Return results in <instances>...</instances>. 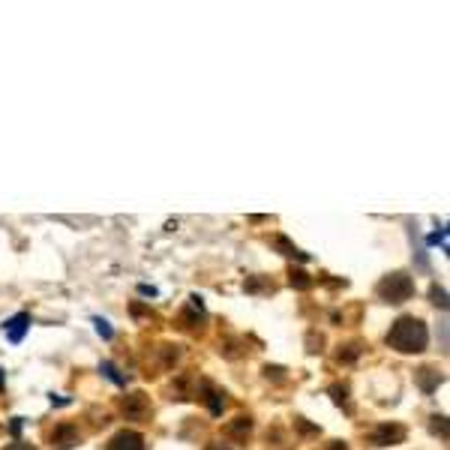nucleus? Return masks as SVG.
<instances>
[{"instance_id":"obj_5","label":"nucleus","mask_w":450,"mask_h":450,"mask_svg":"<svg viewBox=\"0 0 450 450\" xmlns=\"http://www.w3.org/2000/svg\"><path fill=\"white\" fill-rule=\"evenodd\" d=\"M108 450H144V435L135 433V429H120L108 442Z\"/></svg>"},{"instance_id":"obj_14","label":"nucleus","mask_w":450,"mask_h":450,"mask_svg":"<svg viewBox=\"0 0 450 450\" xmlns=\"http://www.w3.org/2000/svg\"><path fill=\"white\" fill-rule=\"evenodd\" d=\"M103 373L112 378L114 384H123V375H117V369H114V363H103Z\"/></svg>"},{"instance_id":"obj_3","label":"nucleus","mask_w":450,"mask_h":450,"mask_svg":"<svg viewBox=\"0 0 450 450\" xmlns=\"http://www.w3.org/2000/svg\"><path fill=\"white\" fill-rule=\"evenodd\" d=\"M403 442H405V426H399V423H382L369 433V444L373 447H390V444H403Z\"/></svg>"},{"instance_id":"obj_2","label":"nucleus","mask_w":450,"mask_h":450,"mask_svg":"<svg viewBox=\"0 0 450 450\" xmlns=\"http://www.w3.org/2000/svg\"><path fill=\"white\" fill-rule=\"evenodd\" d=\"M375 294L384 300V303H405L408 297L414 294V279L396 270V273H387L382 283L375 285Z\"/></svg>"},{"instance_id":"obj_4","label":"nucleus","mask_w":450,"mask_h":450,"mask_svg":"<svg viewBox=\"0 0 450 450\" xmlns=\"http://www.w3.org/2000/svg\"><path fill=\"white\" fill-rule=\"evenodd\" d=\"M120 412L126 414V420H147L150 417V399L144 393H129L120 403Z\"/></svg>"},{"instance_id":"obj_13","label":"nucleus","mask_w":450,"mask_h":450,"mask_svg":"<svg viewBox=\"0 0 450 450\" xmlns=\"http://www.w3.org/2000/svg\"><path fill=\"white\" fill-rule=\"evenodd\" d=\"M433 433H442V438H447V417H442V414L433 417Z\"/></svg>"},{"instance_id":"obj_8","label":"nucleus","mask_w":450,"mask_h":450,"mask_svg":"<svg viewBox=\"0 0 450 450\" xmlns=\"http://www.w3.org/2000/svg\"><path fill=\"white\" fill-rule=\"evenodd\" d=\"M442 382H444V375L435 373L433 366H420L417 369V384H420V390H426V393L438 390V384H442Z\"/></svg>"},{"instance_id":"obj_15","label":"nucleus","mask_w":450,"mask_h":450,"mask_svg":"<svg viewBox=\"0 0 450 450\" xmlns=\"http://www.w3.org/2000/svg\"><path fill=\"white\" fill-rule=\"evenodd\" d=\"M96 330L103 333L105 339H112V327H108V322H103V318H96Z\"/></svg>"},{"instance_id":"obj_1","label":"nucleus","mask_w":450,"mask_h":450,"mask_svg":"<svg viewBox=\"0 0 450 450\" xmlns=\"http://www.w3.org/2000/svg\"><path fill=\"white\" fill-rule=\"evenodd\" d=\"M426 343H429V330H426V324L420 322V318H414V315L396 318L393 327H390V333H387V345L396 348V352H403V354H417V352H423Z\"/></svg>"},{"instance_id":"obj_10","label":"nucleus","mask_w":450,"mask_h":450,"mask_svg":"<svg viewBox=\"0 0 450 450\" xmlns=\"http://www.w3.org/2000/svg\"><path fill=\"white\" fill-rule=\"evenodd\" d=\"M207 405H210V412L219 414L225 408V393H219V390H210L207 393Z\"/></svg>"},{"instance_id":"obj_17","label":"nucleus","mask_w":450,"mask_h":450,"mask_svg":"<svg viewBox=\"0 0 450 450\" xmlns=\"http://www.w3.org/2000/svg\"><path fill=\"white\" fill-rule=\"evenodd\" d=\"M3 450H36V447H30V444H22V442H15V444H6Z\"/></svg>"},{"instance_id":"obj_19","label":"nucleus","mask_w":450,"mask_h":450,"mask_svg":"<svg viewBox=\"0 0 450 450\" xmlns=\"http://www.w3.org/2000/svg\"><path fill=\"white\" fill-rule=\"evenodd\" d=\"M207 450H228V447H225V444H210Z\"/></svg>"},{"instance_id":"obj_7","label":"nucleus","mask_w":450,"mask_h":450,"mask_svg":"<svg viewBox=\"0 0 450 450\" xmlns=\"http://www.w3.org/2000/svg\"><path fill=\"white\" fill-rule=\"evenodd\" d=\"M27 327H30V315H27V313H18L13 322L3 324V333H6L9 343H22V336H24Z\"/></svg>"},{"instance_id":"obj_9","label":"nucleus","mask_w":450,"mask_h":450,"mask_svg":"<svg viewBox=\"0 0 450 450\" xmlns=\"http://www.w3.org/2000/svg\"><path fill=\"white\" fill-rule=\"evenodd\" d=\"M249 429H253V420L249 417H237L232 426H228V435H234V438H246L249 435Z\"/></svg>"},{"instance_id":"obj_6","label":"nucleus","mask_w":450,"mask_h":450,"mask_svg":"<svg viewBox=\"0 0 450 450\" xmlns=\"http://www.w3.org/2000/svg\"><path fill=\"white\" fill-rule=\"evenodd\" d=\"M52 444L57 450H69V447H75L78 444V429L73 423H60L54 433H52Z\"/></svg>"},{"instance_id":"obj_16","label":"nucleus","mask_w":450,"mask_h":450,"mask_svg":"<svg viewBox=\"0 0 450 450\" xmlns=\"http://www.w3.org/2000/svg\"><path fill=\"white\" fill-rule=\"evenodd\" d=\"M330 393H333V399H336L339 405L345 403V387H339V384H336V387H330Z\"/></svg>"},{"instance_id":"obj_18","label":"nucleus","mask_w":450,"mask_h":450,"mask_svg":"<svg viewBox=\"0 0 450 450\" xmlns=\"http://www.w3.org/2000/svg\"><path fill=\"white\" fill-rule=\"evenodd\" d=\"M327 450H348V447H345V442H330Z\"/></svg>"},{"instance_id":"obj_12","label":"nucleus","mask_w":450,"mask_h":450,"mask_svg":"<svg viewBox=\"0 0 450 450\" xmlns=\"http://www.w3.org/2000/svg\"><path fill=\"white\" fill-rule=\"evenodd\" d=\"M292 285H297V288H309V285H313V279H309L303 270H292Z\"/></svg>"},{"instance_id":"obj_11","label":"nucleus","mask_w":450,"mask_h":450,"mask_svg":"<svg viewBox=\"0 0 450 450\" xmlns=\"http://www.w3.org/2000/svg\"><path fill=\"white\" fill-rule=\"evenodd\" d=\"M429 297H433V303L435 306H447V292H444V288L442 285H433V288H429Z\"/></svg>"}]
</instances>
